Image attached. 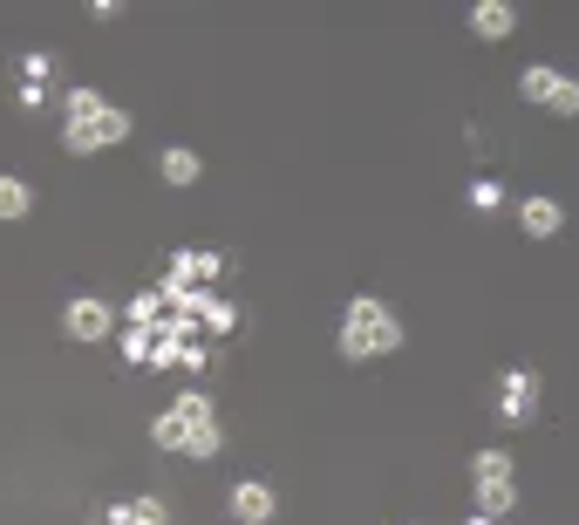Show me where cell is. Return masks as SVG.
<instances>
[{"label": "cell", "instance_id": "1", "mask_svg": "<svg viewBox=\"0 0 579 525\" xmlns=\"http://www.w3.org/2000/svg\"><path fill=\"white\" fill-rule=\"evenodd\" d=\"M150 437H158L164 450H185V458H218V450H225V430H218L205 389H185L171 410L150 416Z\"/></svg>", "mask_w": 579, "mask_h": 525}, {"label": "cell", "instance_id": "2", "mask_svg": "<svg viewBox=\"0 0 579 525\" xmlns=\"http://www.w3.org/2000/svg\"><path fill=\"white\" fill-rule=\"evenodd\" d=\"M395 348H402V321H395L389 300H375V293L348 300V314H341V355L348 362H368V355H395Z\"/></svg>", "mask_w": 579, "mask_h": 525}, {"label": "cell", "instance_id": "3", "mask_svg": "<svg viewBox=\"0 0 579 525\" xmlns=\"http://www.w3.org/2000/svg\"><path fill=\"white\" fill-rule=\"evenodd\" d=\"M518 96H525V103H539V110H552V116H579V75L552 68V62L525 68L518 75Z\"/></svg>", "mask_w": 579, "mask_h": 525}, {"label": "cell", "instance_id": "4", "mask_svg": "<svg viewBox=\"0 0 579 525\" xmlns=\"http://www.w3.org/2000/svg\"><path fill=\"white\" fill-rule=\"evenodd\" d=\"M130 137V116H123L116 103L103 110V116H83V123H62V143L75 150V158H89V150H110V143H123Z\"/></svg>", "mask_w": 579, "mask_h": 525}, {"label": "cell", "instance_id": "5", "mask_svg": "<svg viewBox=\"0 0 579 525\" xmlns=\"http://www.w3.org/2000/svg\"><path fill=\"white\" fill-rule=\"evenodd\" d=\"M491 403H498V416H505V423H532L539 416V375L532 368H505L491 383Z\"/></svg>", "mask_w": 579, "mask_h": 525}, {"label": "cell", "instance_id": "6", "mask_svg": "<svg viewBox=\"0 0 579 525\" xmlns=\"http://www.w3.org/2000/svg\"><path fill=\"white\" fill-rule=\"evenodd\" d=\"M62 335H68V341H103V335H116V314H110V300H96V293H75L68 308H62Z\"/></svg>", "mask_w": 579, "mask_h": 525}, {"label": "cell", "instance_id": "7", "mask_svg": "<svg viewBox=\"0 0 579 525\" xmlns=\"http://www.w3.org/2000/svg\"><path fill=\"white\" fill-rule=\"evenodd\" d=\"M518 225H525V239H559L566 233V205L532 191V198H518Z\"/></svg>", "mask_w": 579, "mask_h": 525}, {"label": "cell", "instance_id": "8", "mask_svg": "<svg viewBox=\"0 0 579 525\" xmlns=\"http://www.w3.org/2000/svg\"><path fill=\"white\" fill-rule=\"evenodd\" d=\"M225 505H232V518H239V525H273V512H280V498H273V485H260V478H239Z\"/></svg>", "mask_w": 579, "mask_h": 525}, {"label": "cell", "instance_id": "9", "mask_svg": "<svg viewBox=\"0 0 579 525\" xmlns=\"http://www.w3.org/2000/svg\"><path fill=\"white\" fill-rule=\"evenodd\" d=\"M470 35H477V41L518 35V8H512V0H477V8H470Z\"/></svg>", "mask_w": 579, "mask_h": 525}, {"label": "cell", "instance_id": "10", "mask_svg": "<svg viewBox=\"0 0 579 525\" xmlns=\"http://www.w3.org/2000/svg\"><path fill=\"white\" fill-rule=\"evenodd\" d=\"M198 171H205V164H198V150H191V143H171V150H158V178H164L171 191L198 185Z\"/></svg>", "mask_w": 579, "mask_h": 525}, {"label": "cell", "instance_id": "11", "mask_svg": "<svg viewBox=\"0 0 579 525\" xmlns=\"http://www.w3.org/2000/svg\"><path fill=\"white\" fill-rule=\"evenodd\" d=\"M35 212V185L14 178V171H0V218H28Z\"/></svg>", "mask_w": 579, "mask_h": 525}, {"label": "cell", "instance_id": "12", "mask_svg": "<svg viewBox=\"0 0 579 525\" xmlns=\"http://www.w3.org/2000/svg\"><path fill=\"white\" fill-rule=\"evenodd\" d=\"M512 478V450H477V458H470V485H505Z\"/></svg>", "mask_w": 579, "mask_h": 525}, {"label": "cell", "instance_id": "13", "mask_svg": "<svg viewBox=\"0 0 579 525\" xmlns=\"http://www.w3.org/2000/svg\"><path fill=\"white\" fill-rule=\"evenodd\" d=\"M103 110H110V96H103V89H89V83L62 96V116H68V123H83V116H103Z\"/></svg>", "mask_w": 579, "mask_h": 525}, {"label": "cell", "instance_id": "14", "mask_svg": "<svg viewBox=\"0 0 579 525\" xmlns=\"http://www.w3.org/2000/svg\"><path fill=\"white\" fill-rule=\"evenodd\" d=\"M518 505V491H512V478L505 485H477V512H484V518H505Z\"/></svg>", "mask_w": 579, "mask_h": 525}, {"label": "cell", "instance_id": "15", "mask_svg": "<svg viewBox=\"0 0 579 525\" xmlns=\"http://www.w3.org/2000/svg\"><path fill=\"white\" fill-rule=\"evenodd\" d=\"M48 68H55V55L28 48V55H21V89H41V83H48Z\"/></svg>", "mask_w": 579, "mask_h": 525}, {"label": "cell", "instance_id": "16", "mask_svg": "<svg viewBox=\"0 0 579 525\" xmlns=\"http://www.w3.org/2000/svg\"><path fill=\"white\" fill-rule=\"evenodd\" d=\"M498 205H505V185H498V178H477V185H470V212H498Z\"/></svg>", "mask_w": 579, "mask_h": 525}, {"label": "cell", "instance_id": "17", "mask_svg": "<svg viewBox=\"0 0 579 525\" xmlns=\"http://www.w3.org/2000/svg\"><path fill=\"white\" fill-rule=\"evenodd\" d=\"M116 341H123V355H130V362H150V328H123Z\"/></svg>", "mask_w": 579, "mask_h": 525}, {"label": "cell", "instance_id": "18", "mask_svg": "<svg viewBox=\"0 0 579 525\" xmlns=\"http://www.w3.org/2000/svg\"><path fill=\"white\" fill-rule=\"evenodd\" d=\"M130 512H137V525H171V518H164V505H158V498H130Z\"/></svg>", "mask_w": 579, "mask_h": 525}, {"label": "cell", "instance_id": "19", "mask_svg": "<svg viewBox=\"0 0 579 525\" xmlns=\"http://www.w3.org/2000/svg\"><path fill=\"white\" fill-rule=\"evenodd\" d=\"M103 525H137V512H130V498H116V505L103 512Z\"/></svg>", "mask_w": 579, "mask_h": 525}, {"label": "cell", "instance_id": "20", "mask_svg": "<svg viewBox=\"0 0 579 525\" xmlns=\"http://www.w3.org/2000/svg\"><path fill=\"white\" fill-rule=\"evenodd\" d=\"M464 525H498V518H484V512H470V518H464Z\"/></svg>", "mask_w": 579, "mask_h": 525}, {"label": "cell", "instance_id": "21", "mask_svg": "<svg viewBox=\"0 0 579 525\" xmlns=\"http://www.w3.org/2000/svg\"><path fill=\"white\" fill-rule=\"evenodd\" d=\"M410 525H423V518H410Z\"/></svg>", "mask_w": 579, "mask_h": 525}]
</instances>
